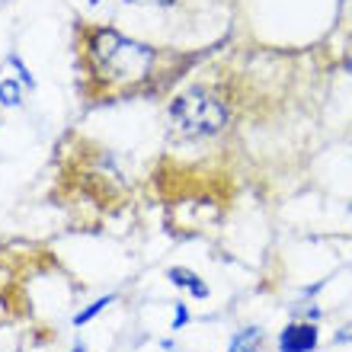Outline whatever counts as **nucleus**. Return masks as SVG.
I'll list each match as a JSON object with an SVG mask.
<instances>
[{"label": "nucleus", "mask_w": 352, "mask_h": 352, "mask_svg": "<svg viewBox=\"0 0 352 352\" xmlns=\"http://www.w3.org/2000/svg\"><path fill=\"white\" fill-rule=\"evenodd\" d=\"M112 301H116V295H106V298H100V301H93V305L87 307L84 314H77V317H74V324H87V320H93V317L100 314V311H102L106 305H112Z\"/></svg>", "instance_id": "nucleus-7"}, {"label": "nucleus", "mask_w": 352, "mask_h": 352, "mask_svg": "<svg viewBox=\"0 0 352 352\" xmlns=\"http://www.w3.org/2000/svg\"><path fill=\"white\" fill-rule=\"evenodd\" d=\"M74 352H87V349H84V346H77V349H74Z\"/></svg>", "instance_id": "nucleus-11"}, {"label": "nucleus", "mask_w": 352, "mask_h": 352, "mask_svg": "<svg viewBox=\"0 0 352 352\" xmlns=\"http://www.w3.org/2000/svg\"><path fill=\"white\" fill-rule=\"evenodd\" d=\"M84 71L93 96H131L157 74V52L112 26H93L84 38Z\"/></svg>", "instance_id": "nucleus-1"}, {"label": "nucleus", "mask_w": 352, "mask_h": 352, "mask_svg": "<svg viewBox=\"0 0 352 352\" xmlns=\"http://www.w3.org/2000/svg\"><path fill=\"white\" fill-rule=\"evenodd\" d=\"M32 87H36V80L29 74V67L16 55L3 58V65H0V106H7V109L23 106Z\"/></svg>", "instance_id": "nucleus-3"}, {"label": "nucleus", "mask_w": 352, "mask_h": 352, "mask_svg": "<svg viewBox=\"0 0 352 352\" xmlns=\"http://www.w3.org/2000/svg\"><path fill=\"white\" fill-rule=\"evenodd\" d=\"M170 282H173L176 288H186V292H189V295H195V298H208V285H205L202 276H199V272H192V269L173 266V269H170Z\"/></svg>", "instance_id": "nucleus-5"}, {"label": "nucleus", "mask_w": 352, "mask_h": 352, "mask_svg": "<svg viewBox=\"0 0 352 352\" xmlns=\"http://www.w3.org/2000/svg\"><path fill=\"white\" fill-rule=\"evenodd\" d=\"M125 3H138V7H170L173 0H125Z\"/></svg>", "instance_id": "nucleus-8"}, {"label": "nucleus", "mask_w": 352, "mask_h": 352, "mask_svg": "<svg viewBox=\"0 0 352 352\" xmlns=\"http://www.w3.org/2000/svg\"><path fill=\"white\" fill-rule=\"evenodd\" d=\"M317 349V327L314 324H288L278 333V352H314Z\"/></svg>", "instance_id": "nucleus-4"}, {"label": "nucleus", "mask_w": 352, "mask_h": 352, "mask_svg": "<svg viewBox=\"0 0 352 352\" xmlns=\"http://www.w3.org/2000/svg\"><path fill=\"white\" fill-rule=\"evenodd\" d=\"M260 343H263V330L260 327H247V330L234 336L231 352H260Z\"/></svg>", "instance_id": "nucleus-6"}, {"label": "nucleus", "mask_w": 352, "mask_h": 352, "mask_svg": "<svg viewBox=\"0 0 352 352\" xmlns=\"http://www.w3.org/2000/svg\"><path fill=\"white\" fill-rule=\"evenodd\" d=\"M167 116L173 135L183 141L218 138L228 129V122H231V109H228L224 96L205 84H192L183 93H176Z\"/></svg>", "instance_id": "nucleus-2"}, {"label": "nucleus", "mask_w": 352, "mask_h": 352, "mask_svg": "<svg viewBox=\"0 0 352 352\" xmlns=\"http://www.w3.org/2000/svg\"><path fill=\"white\" fill-rule=\"evenodd\" d=\"M340 340H343V343H346V340H352V333H340Z\"/></svg>", "instance_id": "nucleus-10"}, {"label": "nucleus", "mask_w": 352, "mask_h": 352, "mask_svg": "<svg viewBox=\"0 0 352 352\" xmlns=\"http://www.w3.org/2000/svg\"><path fill=\"white\" fill-rule=\"evenodd\" d=\"M183 324H186V307H183V305H176V324H173V330H179Z\"/></svg>", "instance_id": "nucleus-9"}]
</instances>
